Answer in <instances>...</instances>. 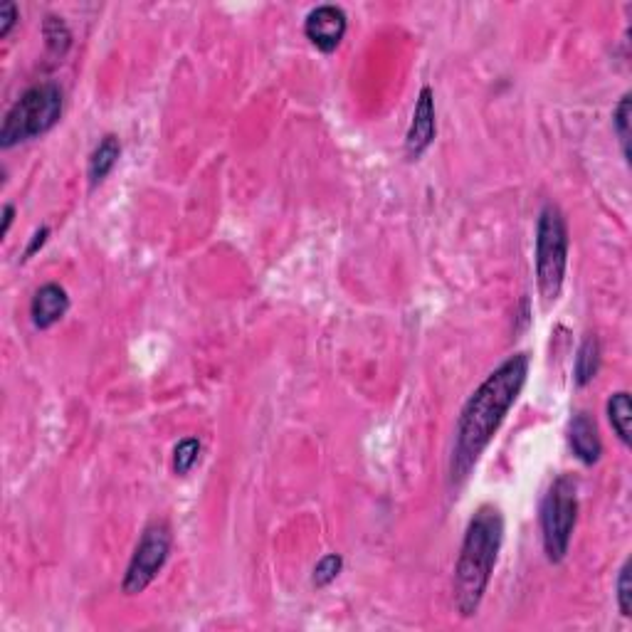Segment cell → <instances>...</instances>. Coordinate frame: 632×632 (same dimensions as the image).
<instances>
[{"label":"cell","instance_id":"cell-1","mask_svg":"<svg viewBox=\"0 0 632 632\" xmlns=\"http://www.w3.org/2000/svg\"><path fill=\"white\" fill-rule=\"evenodd\" d=\"M526 376H529V354H512L504 358L482 383L467 398L455 428V445L450 457V482L462 484L489 442L494 440L497 430L502 428L504 418L514 408L516 398L524 391Z\"/></svg>","mask_w":632,"mask_h":632},{"label":"cell","instance_id":"cell-2","mask_svg":"<svg viewBox=\"0 0 632 632\" xmlns=\"http://www.w3.org/2000/svg\"><path fill=\"white\" fill-rule=\"evenodd\" d=\"M504 541V516L494 504H482L467 524L452 578V598L462 618H474L492 581Z\"/></svg>","mask_w":632,"mask_h":632},{"label":"cell","instance_id":"cell-3","mask_svg":"<svg viewBox=\"0 0 632 632\" xmlns=\"http://www.w3.org/2000/svg\"><path fill=\"white\" fill-rule=\"evenodd\" d=\"M62 107H65V94H62L60 84L40 82L25 89L15 99L13 107L5 112L3 124H0V149L8 151L25 141L45 136L47 131L60 124Z\"/></svg>","mask_w":632,"mask_h":632},{"label":"cell","instance_id":"cell-4","mask_svg":"<svg viewBox=\"0 0 632 632\" xmlns=\"http://www.w3.org/2000/svg\"><path fill=\"white\" fill-rule=\"evenodd\" d=\"M536 284L544 307L556 304L566 282L568 225L556 203H546L536 223Z\"/></svg>","mask_w":632,"mask_h":632},{"label":"cell","instance_id":"cell-5","mask_svg":"<svg viewBox=\"0 0 632 632\" xmlns=\"http://www.w3.org/2000/svg\"><path fill=\"white\" fill-rule=\"evenodd\" d=\"M539 519L546 558L551 563H561L578 521V482L573 474H558L553 479L549 492L541 499Z\"/></svg>","mask_w":632,"mask_h":632},{"label":"cell","instance_id":"cell-6","mask_svg":"<svg viewBox=\"0 0 632 632\" xmlns=\"http://www.w3.org/2000/svg\"><path fill=\"white\" fill-rule=\"evenodd\" d=\"M173 536L166 521H151L141 534L139 544L129 558L124 578H121V593L141 595L151 583L156 581L158 573L166 566L171 556Z\"/></svg>","mask_w":632,"mask_h":632},{"label":"cell","instance_id":"cell-7","mask_svg":"<svg viewBox=\"0 0 632 632\" xmlns=\"http://www.w3.org/2000/svg\"><path fill=\"white\" fill-rule=\"evenodd\" d=\"M346 30H349V20H346L344 8H339V5H316L304 20V35L324 55H329L341 45Z\"/></svg>","mask_w":632,"mask_h":632},{"label":"cell","instance_id":"cell-8","mask_svg":"<svg viewBox=\"0 0 632 632\" xmlns=\"http://www.w3.org/2000/svg\"><path fill=\"white\" fill-rule=\"evenodd\" d=\"M437 134V114H435V92L430 87H423L418 94V102L413 109V121L405 134V156L408 161H418Z\"/></svg>","mask_w":632,"mask_h":632},{"label":"cell","instance_id":"cell-9","mask_svg":"<svg viewBox=\"0 0 632 632\" xmlns=\"http://www.w3.org/2000/svg\"><path fill=\"white\" fill-rule=\"evenodd\" d=\"M67 312H70V297H67L65 287H60V284L47 282L33 294V302H30V319H33L35 329H52V326L60 324V321L65 319Z\"/></svg>","mask_w":632,"mask_h":632},{"label":"cell","instance_id":"cell-10","mask_svg":"<svg viewBox=\"0 0 632 632\" xmlns=\"http://www.w3.org/2000/svg\"><path fill=\"white\" fill-rule=\"evenodd\" d=\"M568 445H571L573 455L583 462L586 467L595 465L603 455V442H600L598 425L588 413H576L568 425Z\"/></svg>","mask_w":632,"mask_h":632},{"label":"cell","instance_id":"cell-11","mask_svg":"<svg viewBox=\"0 0 632 632\" xmlns=\"http://www.w3.org/2000/svg\"><path fill=\"white\" fill-rule=\"evenodd\" d=\"M121 156V141L117 134H107L99 139V144L94 146V151L89 154L87 161V178H89V188L102 186L109 178V173L117 168Z\"/></svg>","mask_w":632,"mask_h":632},{"label":"cell","instance_id":"cell-12","mask_svg":"<svg viewBox=\"0 0 632 632\" xmlns=\"http://www.w3.org/2000/svg\"><path fill=\"white\" fill-rule=\"evenodd\" d=\"M600 371V341L595 334H588L578 349L576 363H573V381L576 386H588Z\"/></svg>","mask_w":632,"mask_h":632},{"label":"cell","instance_id":"cell-13","mask_svg":"<svg viewBox=\"0 0 632 632\" xmlns=\"http://www.w3.org/2000/svg\"><path fill=\"white\" fill-rule=\"evenodd\" d=\"M608 420L613 425V433L625 447L630 445V425H632V405L630 393L618 391L608 398Z\"/></svg>","mask_w":632,"mask_h":632},{"label":"cell","instance_id":"cell-14","mask_svg":"<svg viewBox=\"0 0 632 632\" xmlns=\"http://www.w3.org/2000/svg\"><path fill=\"white\" fill-rule=\"evenodd\" d=\"M42 38H45L47 50L57 57L67 55V50L72 47L70 28H67L65 20L57 18V15H47L45 18V23H42Z\"/></svg>","mask_w":632,"mask_h":632},{"label":"cell","instance_id":"cell-15","mask_svg":"<svg viewBox=\"0 0 632 632\" xmlns=\"http://www.w3.org/2000/svg\"><path fill=\"white\" fill-rule=\"evenodd\" d=\"M200 440L198 437H183L176 447H173V472L178 477H186L200 460Z\"/></svg>","mask_w":632,"mask_h":632},{"label":"cell","instance_id":"cell-16","mask_svg":"<svg viewBox=\"0 0 632 632\" xmlns=\"http://www.w3.org/2000/svg\"><path fill=\"white\" fill-rule=\"evenodd\" d=\"M630 117H632V99H630V94H623L618 107L613 109V129L620 141V149H623L625 161H630Z\"/></svg>","mask_w":632,"mask_h":632},{"label":"cell","instance_id":"cell-17","mask_svg":"<svg viewBox=\"0 0 632 632\" xmlns=\"http://www.w3.org/2000/svg\"><path fill=\"white\" fill-rule=\"evenodd\" d=\"M341 568H344V558L339 553H326L319 563L314 566L312 573V586L314 588H326L339 578Z\"/></svg>","mask_w":632,"mask_h":632},{"label":"cell","instance_id":"cell-18","mask_svg":"<svg viewBox=\"0 0 632 632\" xmlns=\"http://www.w3.org/2000/svg\"><path fill=\"white\" fill-rule=\"evenodd\" d=\"M630 558L623 563L618 573V583H615V591H618V608L623 613V618H632V581H630Z\"/></svg>","mask_w":632,"mask_h":632},{"label":"cell","instance_id":"cell-19","mask_svg":"<svg viewBox=\"0 0 632 632\" xmlns=\"http://www.w3.org/2000/svg\"><path fill=\"white\" fill-rule=\"evenodd\" d=\"M18 20V5H15L13 0H3V3H0V38H8V35L13 33L15 25H18Z\"/></svg>","mask_w":632,"mask_h":632},{"label":"cell","instance_id":"cell-20","mask_svg":"<svg viewBox=\"0 0 632 632\" xmlns=\"http://www.w3.org/2000/svg\"><path fill=\"white\" fill-rule=\"evenodd\" d=\"M47 237H50V225H42V228L35 230V235L30 237V242H28V250H25L23 260H30V257H33L35 252H40L42 247H45Z\"/></svg>","mask_w":632,"mask_h":632},{"label":"cell","instance_id":"cell-21","mask_svg":"<svg viewBox=\"0 0 632 632\" xmlns=\"http://www.w3.org/2000/svg\"><path fill=\"white\" fill-rule=\"evenodd\" d=\"M13 218H15V205L13 203H5L3 205V230H0V235H8L10 233V225H13Z\"/></svg>","mask_w":632,"mask_h":632}]
</instances>
